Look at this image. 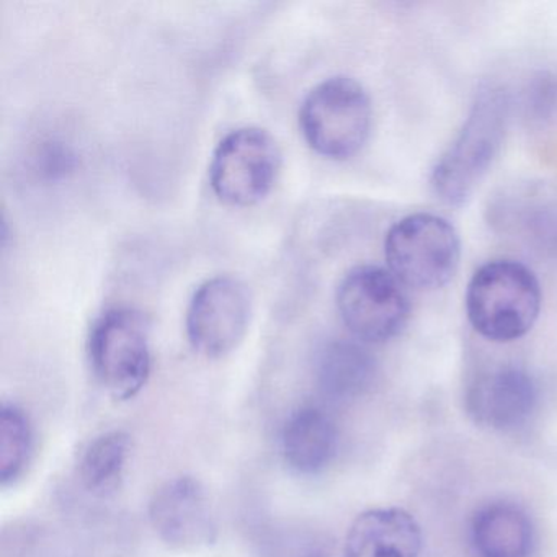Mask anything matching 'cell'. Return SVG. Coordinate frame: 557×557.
Returning a JSON list of instances; mask_svg holds the SVG:
<instances>
[{"mask_svg":"<svg viewBox=\"0 0 557 557\" xmlns=\"http://www.w3.org/2000/svg\"><path fill=\"white\" fill-rule=\"evenodd\" d=\"M315 377L329 399L347 403L370 389L376 377V360L358 342L338 338L327 342L319 351Z\"/></svg>","mask_w":557,"mask_h":557,"instance_id":"13","label":"cell"},{"mask_svg":"<svg viewBox=\"0 0 557 557\" xmlns=\"http://www.w3.org/2000/svg\"><path fill=\"white\" fill-rule=\"evenodd\" d=\"M472 329L492 342H513L536 324L543 306L540 280L524 263L497 259L475 270L466 289Z\"/></svg>","mask_w":557,"mask_h":557,"instance_id":"2","label":"cell"},{"mask_svg":"<svg viewBox=\"0 0 557 557\" xmlns=\"http://www.w3.org/2000/svg\"><path fill=\"white\" fill-rule=\"evenodd\" d=\"M149 521L172 549L198 550L216 541L218 524L207 488L190 475L162 484L149 502Z\"/></svg>","mask_w":557,"mask_h":557,"instance_id":"9","label":"cell"},{"mask_svg":"<svg viewBox=\"0 0 557 557\" xmlns=\"http://www.w3.org/2000/svg\"><path fill=\"white\" fill-rule=\"evenodd\" d=\"M494 221L520 234L541 253L557 257V200L541 194L508 195L495 208Z\"/></svg>","mask_w":557,"mask_h":557,"instance_id":"15","label":"cell"},{"mask_svg":"<svg viewBox=\"0 0 557 557\" xmlns=\"http://www.w3.org/2000/svg\"><path fill=\"white\" fill-rule=\"evenodd\" d=\"M338 433L325 410L305 406L286 419L280 436L282 455L289 469L302 475L324 471L337 453Z\"/></svg>","mask_w":557,"mask_h":557,"instance_id":"12","label":"cell"},{"mask_svg":"<svg viewBox=\"0 0 557 557\" xmlns=\"http://www.w3.org/2000/svg\"><path fill=\"white\" fill-rule=\"evenodd\" d=\"M471 544L478 557H531L533 524L517 505L495 502L475 511Z\"/></svg>","mask_w":557,"mask_h":557,"instance_id":"14","label":"cell"},{"mask_svg":"<svg viewBox=\"0 0 557 557\" xmlns=\"http://www.w3.org/2000/svg\"><path fill=\"white\" fill-rule=\"evenodd\" d=\"M282 152L267 129L243 126L227 133L210 162V185L224 203L249 207L272 190Z\"/></svg>","mask_w":557,"mask_h":557,"instance_id":"6","label":"cell"},{"mask_svg":"<svg viewBox=\"0 0 557 557\" xmlns=\"http://www.w3.org/2000/svg\"><path fill=\"white\" fill-rule=\"evenodd\" d=\"M337 308L348 331L364 344L397 337L410 315L406 286L377 265H358L342 278Z\"/></svg>","mask_w":557,"mask_h":557,"instance_id":"7","label":"cell"},{"mask_svg":"<svg viewBox=\"0 0 557 557\" xmlns=\"http://www.w3.org/2000/svg\"><path fill=\"white\" fill-rule=\"evenodd\" d=\"M34 432L27 413L17 404L4 403L0 409V481L12 484L30 461Z\"/></svg>","mask_w":557,"mask_h":557,"instance_id":"17","label":"cell"},{"mask_svg":"<svg viewBox=\"0 0 557 557\" xmlns=\"http://www.w3.org/2000/svg\"><path fill=\"white\" fill-rule=\"evenodd\" d=\"M536 400V384L527 371L500 367L475 380L469 387L466 407L479 425L508 430L527 422Z\"/></svg>","mask_w":557,"mask_h":557,"instance_id":"10","label":"cell"},{"mask_svg":"<svg viewBox=\"0 0 557 557\" xmlns=\"http://www.w3.org/2000/svg\"><path fill=\"white\" fill-rule=\"evenodd\" d=\"M252 299L246 283L236 276L207 280L191 296L187 309V337L198 354L226 357L243 342L249 327Z\"/></svg>","mask_w":557,"mask_h":557,"instance_id":"8","label":"cell"},{"mask_svg":"<svg viewBox=\"0 0 557 557\" xmlns=\"http://www.w3.org/2000/svg\"><path fill=\"white\" fill-rule=\"evenodd\" d=\"M89 360L94 376L116 400L138 396L151 374L149 325L141 312L113 308L90 329Z\"/></svg>","mask_w":557,"mask_h":557,"instance_id":"5","label":"cell"},{"mask_svg":"<svg viewBox=\"0 0 557 557\" xmlns=\"http://www.w3.org/2000/svg\"><path fill=\"white\" fill-rule=\"evenodd\" d=\"M370 96L358 81L334 76L309 90L299 109V128L324 158L344 161L357 154L371 132Z\"/></svg>","mask_w":557,"mask_h":557,"instance_id":"4","label":"cell"},{"mask_svg":"<svg viewBox=\"0 0 557 557\" xmlns=\"http://www.w3.org/2000/svg\"><path fill=\"white\" fill-rule=\"evenodd\" d=\"M422 533L412 515L400 508L361 513L348 530L344 557H419Z\"/></svg>","mask_w":557,"mask_h":557,"instance_id":"11","label":"cell"},{"mask_svg":"<svg viewBox=\"0 0 557 557\" xmlns=\"http://www.w3.org/2000/svg\"><path fill=\"white\" fill-rule=\"evenodd\" d=\"M510 106L502 87L479 90L458 136L430 174L433 194L443 203L461 207L471 200L504 146Z\"/></svg>","mask_w":557,"mask_h":557,"instance_id":"1","label":"cell"},{"mask_svg":"<svg viewBox=\"0 0 557 557\" xmlns=\"http://www.w3.org/2000/svg\"><path fill=\"white\" fill-rule=\"evenodd\" d=\"M132 449L128 433L122 430L97 436L83 453L79 475L84 487L96 495H109L120 487Z\"/></svg>","mask_w":557,"mask_h":557,"instance_id":"16","label":"cell"},{"mask_svg":"<svg viewBox=\"0 0 557 557\" xmlns=\"http://www.w3.org/2000/svg\"><path fill=\"white\" fill-rule=\"evenodd\" d=\"M521 112L533 125H544L557 113V77L537 71L524 83L520 96Z\"/></svg>","mask_w":557,"mask_h":557,"instance_id":"18","label":"cell"},{"mask_svg":"<svg viewBox=\"0 0 557 557\" xmlns=\"http://www.w3.org/2000/svg\"><path fill=\"white\" fill-rule=\"evenodd\" d=\"M384 257L387 270L406 288L435 292L455 276L461 259V240L445 218L409 214L387 231Z\"/></svg>","mask_w":557,"mask_h":557,"instance_id":"3","label":"cell"},{"mask_svg":"<svg viewBox=\"0 0 557 557\" xmlns=\"http://www.w3.org/2000/svg\"><path fill=\"white\" fill-rule=\"evenodd\" d=\"M288 557H331V550L315 540H306L296 544L288 553Z\"/></svg>","mask_w":557,"mask_h":557,"instance_id":"19","label":"cell"}]
</instances>
